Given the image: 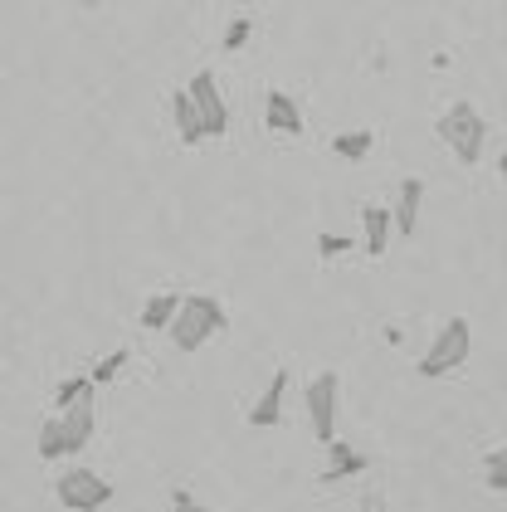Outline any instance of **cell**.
Wrapping results in <instances>:
<instances>
[{
	"instance_id": "cell-10",
	"label": "cell",
	"mask_w": 507,
	"mask_h": 512,
	"mask_svg": "<svg viewBox=\"0 0 507 512\" xmlns=\"http://www.w3.org/2000/svg\"><path fill=\"white\" fill-rule=\"evenodd\" d=\"M366 473V454H356L351 444H327V469H322V483H342V478H356Z\"/></svg>"
},
{
	"instance_id": "cell-18",
	"label": "cell",
	"mask_w": 507,
	"mask_h": 512,
	"mask_svg": "<svg viewBox=\"0 0 507 512\" xmlns=\"http://www.w3.org/2000/svg\"><path fill=\"white\" fill-rule=\"evenodd\" d=\"M122 366H127V352L117 347V352H108L93 371H88V381H93V386H108V381H117V371H122Z\"/></svg>"
},
{
	"instance_id": "cell-7",
	"label": "cell",
	"mask_w": 507,
	"mask_h": 512,
	"mask_svg": "<svg viewBox=\"0 0 507 512\" xmlns=\"http://www.w3.org/2000/svg\"><path fill=\"white\" fill-rule=\"evenodd\" d=\"M283 395H288V366H278L273 381L264 386V395L249 405V430H273L283 420Z\"/></svg>"
},
{
	"instance_id": "cell-20",
	"label": "cell",
	"mask_w": 507,
	"mask_h": 512,
	"mask_svg": "<svg viewBox=\"0 0 507 512\" xmlns=\"http://www.w3.org/2000/svg\"><path fill=\"white\" fill-rule=\"evenodd\" d=\"M312 244H317V254H322V259H337V254H347V249H351V239L347 235H332V230H327V235H317Z\"/></svg>"
},
{
	"instance_id": "cell-21",
	"label": "cell",
	"mask_w": 507,
	"mask_h": 512,
	"mask_svg": "<svg viewBox=\"0 0 507 512\" xmlns=\"http://www.w3.org/2000/svg\"><path fill=\"white\" fill-rule=\"evenodd\" d=\"M171 512H215V508H205V503H200L195 493H186V488H176V493H171Z\"/></svg>"
},
{
	"instance_id": "cell-6",
	"label": "cell",
	"mask_w": 507,
	"mask_h": 512,
	"mask_svg": "<svg viewBox=\"0 0 507 512\" xmlns=\"http://www.w3.org/2000/svg\"><path fill=\"white\" fill-rule=\"evenodd\" d=\"M186 93H191L195 113H200V122H205V137H225V132H230V108H225L220 79H215L210 69H200V74L186 83Z\"/></svg>"
},
{
	"instance_id": "cell-19",
	"label": "cell",
	"mask_w": 507,
	"mask_h": 512,
	"mask_svg": "<svg viewBox=\"0 0 507 512\" xmlns=\"http://www.w3.org/2000/svg\"><path fill=\"white\" fill-rule=\"evenodd\" d=\"M249 35H254V20L239 15V20H230V30H225V44H220V49H225V54H239V49L249 44Z\"/></svg>"
},
{
	"instance_id": "cell-8",
	"label": "cell",
	"mask_w": 507,
	"mask_h": 512,
	"mask_svg": "<svg viewBox=\"0 0 507 512\" xmlns=\"http://www.w3.org/2000/svg\"><path fill=\"white\" fill-rule=\"evenodd\" d=\"M264 122H269L273 132H283V137H298V132H303V108H298V98L283 93V88H269V98H264Z\"/></svg>"
},
{
	"instance_id": "cell-11",
	"label": "cell",
	"mask_w": 507,
	"mask_h": 512,
	"mask_svg": "<svg viewBox=\"0 0 507 512\" xmlns=\"http://www.w3.org/2000/svg\"><path fill=\"white\" fill-rule=\"evenodd\" d=\"M390 225H395V220H390L386 205H366V210H361V230H366V254H371V259H381L390 249Z\"/></svg>"
},
{
	"instance_id": "cell-16",
	"label": "cell",
	"mask_w": 507,
	"mask_h": 512,
	"mask_svg": "<svg viewBox=\"0 0 507 512\" xmlns=\"http://www.w3.org/2000/svg\"><path fill=\"white\" fill-rule=\"evenodd\" d=\"M371 147H376V137H371L366 127H356V132H337V137H332V152H337L342 161H361Z\"/></svg>"
},
{
	"instance_id": "cell-3",
	"label": "cell",
	"mask_w": 507,
	"mask_h": 512,
	"mask_svg": "<svg viewBox=\"0 0 507 512\" xmlns=\"http://www.w3.org/2000/svg\"><path fill=\"white\" fill-rule=\"evenodd\" d=\"M473 352V332H468V317H449L439 332H434V342H429V352L415 361V371L420 376H449V371H459Z\"/></svg>"
},
{
	"instance_id": "cell-1",
	"label": "cell",
	"mask_w": 507,
	"mask_h": 512,
	"mask_svg": "<svg viewBox=\"0 0 507 512\" xmlns=\"http://www.w3.org/2000/svg\"><path fill=\"white\" fill-rule=\"evenodd\" d=\"M434 137L464 161V166H478V161H483V147H488V122H483V113H478L468 98H459V103H449V108L439 113Z\"/></svg>"
},
{
	"instance_id": "cell-13",
	"label": "cell",
	"mask_w": 507,
	"mask_h": 512,
	"mask_svg": "<svg viewBox=\"0 0 507 512\" xmlns=\"http://www.w3.org/2000/svg\"><path fill=\"white\" fill-rule=\"evenodd\" d=\"M39 459H44V464H54V459H74L64 415H49V420L39 425Z\"/></svg>"
},
{
	"instance_id": "cell-15",
	"label": "cell",
	"mask_w": 507,
	"mask_h": 512,
	"mask_svg": "<svg viewBox=\"0 0 507 512\" xmlns=\"http://www.w3.org/2000/svg\"><path fill=\"white\" fill-rule=\"evenodd\" d=\"M93 391H98V386H93L88 376H69V381H64L59 391H54V405H59V415H69L74 405H88V400H93Z\"/></svg>"
},
{
	"instance_id": "cell-17",
	"label": "cell",
	"mask_w": 507,
	"mask_h": 512,
	"mask_svg": "<svg viewBox=\"0 0 507 512\" xmlns=\"http://www.w3.org/2000/svg\"><path fill=\"white\" fill-rule=\"evenodd\" d=\"M483 483H488L493 493H507V439L483 459Z\"/></svg>"
},
{
	"instance_id": "cell-2",
	"label": "cell",
	"mask_w": 507,
	"mask_h": 512,
	"mask_svg": "<svg viewBox=\"0 0 507 512\" xmlns=\"http://www.w3.org/2000/svg\"><path fill=\"white\" fill-rule=\"evenodd\" d=\"M230 327V317H225V303L220 298H210V293H191V298H181V313L171 322V342H176V352H200L210 337H220Z\"/></svg>"
},
{
	"instance_id": "cell-9",
	"label": "cell",
	"mask_w": 507,
	"mask_h": 512,
	"mask_svg": "<svg viewBox=\"0 0 507 512\" xmlns=\"http://www.w3.org/2000/svg\"><path fill=\"white\" fill-rule=\"evenodd\" d=\"M420 205H425V181H420V176L400 181V196H395V210H390V220H395V230H400L405 239L415 235V225H420Z\"/></svg>"
},
{
	"instance_id": "cell-22",
	"label": "cell",
	"mask_w": 507,
	"mask_h": 512,
	"mask_svg": "<svg viewBox=\"0 0 507 512\" xmlns=\"http://www.w3.org/2000/svg\"><path fill=\"white\" fill-rule=\"evenodd\" d=\"M498 176H503V181H507V152H503V161H498Z\"/></svg>"
},
{
	"instance_id": "cell-14",
	"label": "cell",
	"mask_w": 507,
	"mask_h": 512,
	"mask_svg": "<svg viewBox=\"0 0 507 512\" xmlns=\"http://www.w3.org/2000/svg\"><path fill=\"white\" fill-rule=\"evenodd\" d=\"M171 118H176V132H181L186 147H200V142H205V122H200V113H195V103H191L186 88L171 98Z\"/></svg>"
},
{
	"instance_id": "cell-5",
	"label": "cell",
	"mask_w": 507,
	"mask_h": 512,
	"mask_svg": "<svg viewBox=\"0 0 507 512\" xmlns=\"http://www.w3.org/2000/svg\"><path fill=\"white\" fill-rule=\"evenodd\" d=\"M337 395H342L337 371H322L308 381V425L317 444H337Z\"/></svg>"
},
{
	"instance_id": "cell-12",
	"label": "cell",
	"mask_w": 507,
	"mask_h": 512,
	"mask_svg": "<svg viewBox=\"0 0 507 512\" xmlns=\"http://www.w3.org/2000/svg\"><path fill=\"white\" fill-rule=\"evenodd\" d=\"M181 313V298L176 293H156L142 303V313H137V327H147V332H171V322Z\"/></svg>"
},
{
	"instance_id": "cell-4",
	"label": "cell",
	"mask_w": 507,
	"mask_h": 512,
	"mask_svg": "<svg viewBox=\"0 0 507 512\" xmlns=\"http://www.w3.org/2000/svg\"><path fill=\"white\" fill-rule=\"evenodd\" d=\"M54 498H59L69 512H103L113 503V483L93 469H69V473H59Z\"/></svg>"
}]
</instances>
